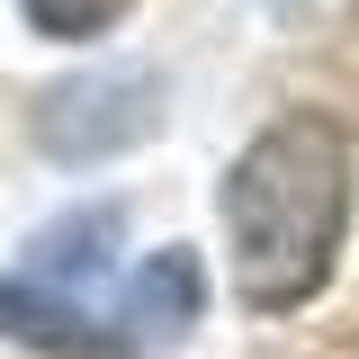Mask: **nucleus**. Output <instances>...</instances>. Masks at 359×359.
Listing matches in <instances>:
<instances>
[{"mask_svg": "<svg viewBox=\"0 0 359 359\" xmlns=\"http://www.w3.org/2000/svg\"><path fill=\"white\" fill-rule=\"evenodd\" d=\"M351 233V135L323 108L269 117L224 171V243L252 314H297L323 297Z\"/></svg>", "mask_w": 359, "mask_h": 359, "instance_id": "nucleus-1", "label": "nucleus"}, {"mask_svg": "<svg viewBox=\"0 0 359 359\" xmlns=\"http://www.w3.org/2000/svg\"><path fill=\"white\" fill-rule=\"evenodd\" d=\"M117 243H126V198L54 216L27 243V261L0 278V332L27 351H63V359H135L117 332V297H108Z\"/></svg>", "mask_w": 359, "mask_h": 359, "instance_id": "nucleus-2", "label": "nucleus"}, {"mask_svg": "<svg viewBox=\"0 0 359 359\" xmlns=\"http://www.w3.org/2000/svg\"><path fill=\"white\" fill-rule=\"evenodd\" d=\"M162 108H171V81L162 63H99V72H72L36 99V144L54 162H117L135 144L162 135Z\"/></svg>", "mask_w": 359, "mask_h": 359, "instance_id": "nucleus-3", "label": "nucleus"}, {"mask_svg": "<svg viewBox=\"0 0 359 359\" xmlns=\"http://www.w3.org/2000/svg\"><path fill=\"white\" fill-rule=\"evenodd\" d=\"M207 306V261L189 252V243H162V252H144L126 269V287H117V332H126V351H162L180 341L189 323Z\"/></svg>", "mask_w": 359, "mask_h": 359, "instance_id": "nucleus-4", "label": "nucleus"}, {"mask_svg": "<svg viewBox=\"0 0 359 359\" xmlns=\"http://www.w3.org/2000/svg\"><path fill=\"white\" fill-rule=\"evenodd\" d=\"M27 9V27L36 36H63V45H90V36H108L117 18H126L135 0H18Z\"/></svg>", "mask_w": 359, "mask_h": 359, "instance_id": "nucleus-5", "label": "nucleus"}]
</instances>
